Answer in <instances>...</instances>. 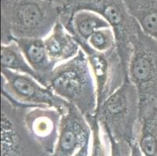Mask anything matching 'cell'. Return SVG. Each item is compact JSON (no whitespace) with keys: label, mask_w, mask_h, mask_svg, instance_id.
<instances>
[{"label":"cell","mask_w":157,"mask_h":156,"mask_svg":"<svg viewBox=\"0 0 157 156\" xmlns=\"http://www.w3.org/2000/svg\"><path fill=\"white\" fill-rule=\"evenodd\" d=\"M107 135L110 143V156H131V146L128 142L116 140L108 134Z\"/></svg>","instance_id":"cell-18"},{"label":"cell","mask_w":157,"mask_h":156,"mask_svg":"<svg viewBox=\"0 0 157 156\" xmlns=\"http://www.w3.org/2000/svg\"><path fill=\"white\" fill-rule=\"evenodd\" d=\"M92 129L91 156H110L109 137L98 122L96 116L86 119Z\"/></svg>","instance_id":"cell-16"},{"label":"cell","mask_w":157,"mask_h":156,"mask_svg":"<svg viewBox=\"0 0 157 156\" xmlns=\"http://www.w3.org/2000/svg\"><path fill=\"white\" fill-rule=\"evenodd\" d=\"M130 146H131V156H144L137 141H134L130 144Z\"/></svg>","instance_id":"cell-20"},{"label":"cell","mask_w":157,"mask_h":156,"mask_svg":"<svg viewBox=\"0 0 157 156\" xmlns=\"http://www.w3.org/2000/svg\"><path fill=\"white\" fill-rule=\"evenodd\" d=\"M59 9L61 22L82 10L93 11L105 18L115 32L118 53L128 70L133 40L140 26L128 11L125 0H67Z\"/></svg>","instance_id":"cell-3"},{"label":"cell","mask_w":157,"mask_h":156,"mask_svg":"<svg viewBox=\"0 0 157 156\" xmlns=\"http://www.w3.org/2000/svg\"><path fill=\"white\" fill-rule=\"evenodd\" d=\"M139 97L128 78L97 108L98 122L109 135L128 144L137 141L139 126Z\"/></svg>","instance_id":"cell-4"},{"label":"cell","mask_w":157,"mask_h":156,"mask_svg":"<svg viewBox=\"0 0 157 156\" xmlns=\"http://www.w3.org/2000/svg\"><path fill=\"white\" fill-rule=\"evenodd\" d=\"M59 21V7L50 0H1V45L44 39Z\"/></svg>","instance_id":"cell-1"},{"label":"cell","mask_w":157,"mask_h":156,"mask_svg":"<svg viewBox=\"0 0 157 156\" xmlns=\"http://www.w3.org/2000/svg\"><path fill=\"white\" fill-rule=\"evenodd\" d=\"M14 41L19 45L28 63L38 74L41 84L48 87L56 64L47 53L44 40L42 38H21Z\"/></svg>","instance_id":"cell-11"},{"label":"cell","mask_w":157,"mask_h":156,"mask_svg":"<svg viewBox=\"0 0 157 156\" xmlns=\"http://www.w3.org/2000/svg\"><path fill=\"white\" fill-rule=\"evenodd\" d=\"M137 142L144 156H157V104L140 106Z\"/></svg>","instance_id":"cell-12"},{"label":"cell","mask_w":157,"mask_h":156,"mask_svg":"<svg viewBox=\"0 0 157 156\" xmlns=\"http://www.w3.org/2000/svg\"><path fill=\"white\" fill-rule=\"evenodd\" d=\"M43 40L47 53L56 66L71 59L81 50L77 38L59 21Z\"/></svg>","instance_id":"cell-10"},{"label":"cell","mask_w":157,"mask_h":156,"mask_svg":"<svg viewBox=\"0 0 157 156\" xmlns=\"http://www.w3.org/2000/svg\"><path fill=\"white\" fill-rule=\"evenodd\" d=\"M50 1L53 2V3H55L56 6H58V7H59L61 4L63 3V2H65V1H67V0H50Z\"/></svg>","instance_id":"cell-21"},{"label":"cell","mask_w":157,"mask_h":156,"mask_svg":"<svg viewBox=\"0 0 157 156\" xmlns=\"http://www.w3.org/2000/svg\"><path fill=\"white\" fill-rule=\"evenodd\" d=\"M128 77L138 91L139 107L157 104V41L141 28L133 40Z\"/></svg>","instance_id":"cell-5"},{"label":"cell","mask_w":157,"mask_h":156,"mask_svg":"<svg viewBox=\"0 0 157 156\" xmlns=\"http://www.w3.org/2000/svg\"><path fill=\"white\" fill-rule=\"evenodd\" d=\"M81 48L86 54L95 78L98 107L128 78V70L123 63L117 48L105 53L97 52L87 47Z\"/></svg>","instance_id":"cell-7"},{"label":"cell","mask_w":157,"mask_h":156,"mask_svg":"<svg viewBox=\"0 0 157 156\" xmlns=\"http://www.w3.org/2000/svg\"><path fill=\"white\" fill-rule=\"evenodd\" d=\"M90 151H91V141L86 143L83 147H81L73 156H91Z\"/></svg>","instance_id":"cell-19"},{"label":"cell","mask_w":157,"mask_h":156,"mask_svg":"<svg viewBox=\"0 0 157 156\" xmlns=\"http://www.w3.org/2000/svg\"><path fill=\"white\" fill-rule=\"evenodd\" d=\"M92 138L86 118L73 105L62 116L59 137L52 156H73Z\"/></svg>","instance_id":"cell-9"},{"label":"cell","mask_w":157,"mask_h":156,"mask_svg":"<svg viewBox=\"0 0 157 156\" xmlns=\"http://www.w3.org/2000/svg\"><path fill=\"white\" fill-rule=\"evenodd\" d=\"M61 23L77 38L80 45L86 42L90 36L98 29L112 28L102 16L87 10L76 11L67 21Z\"/></svg>","instance_id":"cell-13"},{"label":"cell","mask_w":157,"mask_h":156,"mask_svg":"<svg viewBox=\"0 0 157 156\" xmlns=\"http://www.w3.org/2000/svg\"><path fill=\"white\" fill-rule=\"evenodd\" d=\"M125 2L141 29L157 41V0H125Z\"/></svg>","instance_id":"cell-14"},{"label":"cell","mask_w":157,"mask_h":156,"mask_svg":"<svg viewBox=\"0 0 157 156\" xmlns=\"http://www.w3.org/2000/svg\"><path fill=\"white\" fill-rule=\"evenodd\" d=\"M81 47H87L97 52L105 53L117 48V37L112 28L98 29L90 36L85 43L81 44Z\"/></svg>","instance_id":"cell-17"},{"label":"cell","mask_w":157,"mask_h":156,"mask_svg":"<svg viewBox=\"0 0 157 156\" xmlns=\"http://www.w3.org/2000/svg\"><path fill=\"white\" fill-rule=\"evenodd\" d=\"M2 96L24 108L51 107L63 115L70 103L31 76L1 68Z\"/></svg>","instance_id":"cell-6"},{"label":"cell","mask_w":157,"mask_h":156,"mask_svg":"<svg viewBox=\"0 0 157 156\" xmlns=\"http://www.w3.org/2000/svg\"><path fill=\"white\" fill-rule=\"evenodd\" d=\"M62 112L51 107H35L25 109L24 124L27 132L42 149L52 156L56 149Z\"/></svg>","instance_id":"cell-8"},{"label":"cell","mask_w":157,"mask_h":156,"mask_svg":"<svg viewBox=\"0 0 157 156\" xmlns=\"http://www.w3.org/2000/svg\"><path fill=\"white\" fill-rule=\"evenodd\" d=\"M1 64L2 69L31 76L41 83L39 77L28 63L16 41L1 45Z\"/></svg>","instance_id":"cell-15"},{"label":"cell","mask_w":157,"mask_h":156,"mask_svg":"<svg viewBox=\"0 0 157 156\" xmlns=\"http://www.w3.org/2000/svg\"><path fill=\"white\" fill-rule=\"evenodd\" d=\"M48 88L74 105L86 119L95 116L98 107L97 88L85 51L56 66Z\"/></svg>","instance_id":"cell-2"}]
</instances>
